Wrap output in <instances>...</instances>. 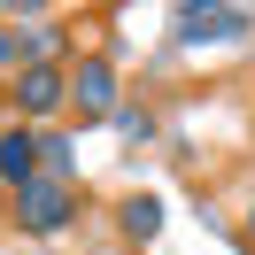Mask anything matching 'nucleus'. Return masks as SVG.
<instances>
[{
  "mask_svg": "<svg viewBox=\"0 0 255 255\" xmlns=\"http://www.w3.org/2000/svg\"><path fill=\"white\" fill-rule=\"evenodd\" d=\"M116 131H124L131 147H147V139H155L162 124H155V109H116Z\"/></svg>",
  "mask_w": 255,
  "mask_h": 255,
  "instance_id": "1a4fd4ad",
  "label": "nucleus"
},
{
  "mask_svg": "<svg viewBox=\"0 0 255 255\" xmlns=\"http://www.w3.org/2000/svg\"><path fill=\"white\" fill-rule=\"evenodd\" d=\"M124 232L131 240H155L162 232V201H155V193H131V201H124Z\"/></svg>",
  "mask_w": 255,
  "mask_h": 255,
  "instance_id": "0eeeda50",
  "label": "nucleus"
},
{
  "mask_svg": "<svg viewBox=\"0 0 255 255\" xmlns=\"http://www.w3.org/2000/svg\"><path fill=\"white\" fill-rule=\"evenodd\" d=\"M16 224L23 232H70L78 224V186H62V178H31V186L16 193Z\"/></svg>",
  "mask_w": 255,
  "mask_h": 255,
  "instance_id": "7ed1b4c3",
  "label": "nucleus"
},
{
  "mask_svg": "<svg viewBox=\"0 0 255 255\" xmlns=\"http://www.w3.org/2000/svg\"><path fill=\"white\" fill-rule=\"evenodd\" d=\"M8 109H16V124H54V116H70V62H23L16 78H8Z\"/></svg>",
  "mask_w": 255,
  "mask_h": 255,
  "instance_id": "f257e3e1",
  "label": "nucleus"
},
{
  "mask_svg": "<svg viewBox=\"0 0 255 255\" xmlns=\"http://www.w3.org/2000/svg\"><path fill=\"white\" fill-rule=\"evenodd\" d=\"M248 232H255V201H248Z\"/></svg>",
  "mask_w": 255,
  "mask_h": 255,
  "instance_id": "9b49d317",
  "label": "nucleus"
},
{
  "mask_svg": "<svg viewBox=\"0 0 255 255\" xmlns=\"http://www.w3.org/2000/svg\"><path fill=\"white\" fill-rule=\"evenodd\" d=\"M124 109V78L109 54H78L70 62V124H116Z\"/></svg>",
  "mask_w": 255,
  "mask_h": 255,
  "instance_id": "f03ea898",
  "label": "nucleus"
},
{
  "mask_svg": "<svg viewBox=\"0 0 255 255\" xmlns=\"http://www.w3.org/2000/svg\"><path fill=\"white\" fill-rule=\"evenodd\" d=\"M178 39H186V47H201V39H248V8H224V0L178 8Z\"/></svg>",
  "mask_w": 255,
  "mask_h": 255,
  "instance_id": "39448f33",
  "label": "nucleus"
},
{
  "mask_svg": "<svg viewBox=\"0 0 255 255\" xmlns=\"http://www.w3.org/2000/svg\"><path fill=\"white\" fill-rule=\"evenodd\" d=\"M31 178H39V131L8 116V124H0V186H8V193H23Z\"/></svg>",
  "mask_w": 255,
  "mask_h": 255,
  "instance_id": "20e7f679",
  "label": "nucleus"
},
{
  "mask_svg": "<svg viewBox=\"0 0 255 255\" xmlns=\"http://www.w3.org/2000/svg\"><path fill=\"white\" fill-rule=\"evenodd\" d=\"M31 62V31L23 23H0V70H23Z\"/></svg>",
  "mask_w": 255,
  "mask_h": 255,
  "instance_id": "6e6552de",
  "label": "nucleus"
},
{
  "mask_svg": "<svg viewBox=\"0 0 255 255\" xmlns=\"http://www.w3.org/2000/svg\"><path fill=\"white\" fill-rule=\"evenodd\" d=\"M39 178H62V186H78V131H70V124L39 131Z\"/></svg>",
  "mask_w": 255,
  "mask_h": 255,
  "instance_id": "423d86ee",
  "label": "nucleus"
},
{
  "mask_svg": "<svg viewBox=\"0 0 255 255\" xmlns=\"http://www.w3.org/2000/svg\"><path fill=\"white\" fill-rule=\"evenodd\" d=\"M0 217H16V193H8V186H0Z\"/></svg>",
  "mask_w": 255,
  "mask_h": 255,
  "instance_id": "9d476101",
  "label": "nucleus"
}]
</instances>
